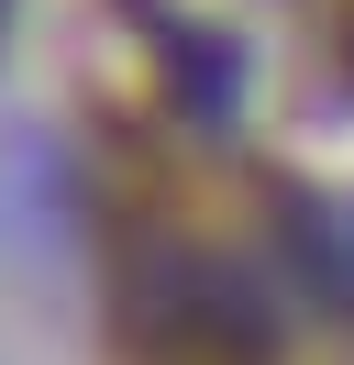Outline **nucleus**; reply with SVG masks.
Here are the masks:
<instances>
[{
    "label": "nucleus",
    "mask_w": 354,
    "mask_h": 365,
    "mask_svg": "<svg viewBox=\"0 0 354 365\" xmlns=\"http://www.w3.org/2000/svg\"><path fill=\"white\" fill-rule=\"evenodd\" d=\"M122 365H277L266 332L221 299H177V310H144L122 332Z\"/></svg>",
    "instance_id": "f257e3e1"
},
{
    "label": "nucleus",
    "mask_w": 354,
    "mask_h": 365,
    "mask_svg": "<svg viewBox=\"0 0 354 365\" xmlns=\"http://www.w3.org/2000/svg\"><path fill=\"white\" fill-rule=\"evenodd\" d=\"M343 78H354V11H343Z\"/></svg>",
    "instance_id": "f03ea898"
}]
</instances>
